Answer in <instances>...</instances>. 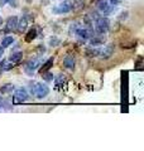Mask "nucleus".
Instances as JSON below:
<instances>
[{
    "label": "nucleus",
    "mask_w": 144,
    "mask_h": 151,
    "mask_svg": "<svg viewBox=\"0 0 144 151\" xmlns=\"http://www.w3.org/2000/svg\"><path fill=\"white\" fill-rule=\"evenodd\" d=\"M109 27H110V20L108 17H99L96 19L95 32L97 33V34H105V33L109 30Z\"/></svg>",
    "instance_id": "obj_1"
},
{
    "label": "nucleus",
    "mask_w": 144,
    "mask_h": 151,
    "mask_svg": "<svg viewBox=\"0 0 144 151\" xmlns=\"http://www.w3.org/2000/svg\"><path fill=\"white\" fill-rule=\"evenodd\" d=\"M73 10V4L71 0H63L60 5L53 8V13L56 14H68Z\"/></svg>",
    "instance_id": "obj_2"
},
{
    "label": "nucleus",
    "mask_w": 144,
    "mask_h": 151,
    "mask_svg": "<svg viewBox=\"0 0 144 151\" xmlns=\"http://www.w3.org/2000/svg\"><path fill=\"white\" fill-rule=\"evenodd\" d=\"M28 97H29V94H28L25 88H17L13 96V103H15V105L23 103L28 100Z\"/></svg>",
    "instance_id": "obj_3"
},
{
    "label": "nucleus",
    "mask_w": 144,
    "mask_h": 151,
    "mask_svg": "<svg viewBox=\"0 0 144 151\" xmlns=\"http://www.w3.org/2000/svg\"><path fill=\"white\" fill-rule=\"evenodd\" d=\"M49 93V87L46 83H37V88H36V96L39 98H44L48 96Z\"/></svg>",
    "instance_id": "obj_4"
},
{
    "label": "nucleus",
    "mask_w": 144,
    "mask_h": 151,
    "mask_svg": "<svg viewBox=\"0 0 144 151\" xmlns=\"http://www.w3.org/2000/svg\"><path fill=\"white\" fill-rule=\"evenodd\" d=\"M17 24H18V17H15V15L9 17L5 23V33H10L13 30H15Z\"/></svg>",
    "instance_id": "obj_5"
},
{
    "label": "nucleus",
    "mask_w": 144,
    "mask_h": 151,
    "mask_svg": "<svg viewBox=\"0 0 144 151\" xmlns=\"http://www.w3.org/2000/svg\"><path fill=\"white\" fill-rule=\"evenodd\" d=\"M114 50H115V45L114 44H108L106 47H104V48L100 50V57H101L103 59H109L110 57L114 54Z\"/></svg>",
    "instance_id": "obj_6"
},
{
    "label": "nucleus",
    "mask_w": 144,
    "mask_h": 151,
    "mask_svg": "<svg viewBox=\"0 0 144 151\" xmlns=\"http://www.w3.org/2000/svg\"><path fill=\"white\" fill-rule=\"evenodd\" d=\"M39 65H41V60L39 59H31L29 60V62H28L27 63V65H25V68H24V69H25V72L28 73V74H33V73H34V70L38 68V67H39Z\"/></svg>",
    "instance_id": "obj_7"
},
{
    "label": "nucleus",
    "mask_w": 144,
    "mask_h": 151,
    "mask_svg": "<svg viewBox=\"0 0 144 151\" xmlns=\"http://www.w3.org/2000/svg\"><path fill=\"white\" fill-rule=\"evenodd\" d=\"M105 40H106V38L104 37V34H97V35H92L89 39L90 44L92 47H99V45H103L105 43Z\"/></svg>",
    "instance_id": "obj_8"
},
{
    "label": "nucleus",
    "mask_w": 144,
    "mask_h": 151,
    "mask_svg": "<svg viewBox=\"0 0 144 151\" xmlns=\"http://www.w3.org/2000/svg\"><path fill=\"white\" fill-rule=\"evenodd\" d=\"M75 64H76V60H75V57L73 55H66L65 59H63V65L67 69H73L75 68Z\"/></svg>",
    "instance_id": "obj_9"
},
{
    "label": "nucleus",
    "mask_w": 144,
    "mask_h": 151,
    "mask_svg": "<svg viewBox=\"0 0 144 151\" xmlns=\"http://www.w3.org/2000/svg\"><path fill=\"white\" fill-rule=\"evenodd\" d=\"M27 27H28V19L25 17H22L20 19H18V24H17V29L23 33V32H25L27 29Z\"/></svg>",
    "instance_id": "obj_10"
},
{
    "label": "nucleus",
    "mask_w": 144,
    "mask_h": 151,
    "mask_svg": "<svg viewBox=\"0 0 144 151\" xmlns=\"http://www.w3.org/2000/svg\"><path fill=\"white\" fill-rule=\"evenodd\" d=\"M66 84V76L65 74H58L57 77L55 78V87L57 89L62 88Z\"/></svg>",
    "instance_id": "obj_11"
},
{
    "label": "nucleus",
    "mask_w": 144,
    "mask_h": 151,
    "mask_svg": "<svg viewBox=\"0 0 144 151\" xmlns=\"http://www.w3.org/2000/svg\"><path fill=\"white\" fill-rule=\"evenodd\" d=\"M53 62H55V59H53V57H51V58H48L44 63H43V65L39 68V73L42 74V73H44V72H47V70H49L51 69V67L53 65Z\"/></svg>",
    "instance_id": "obj_12"
},
{
    "label": "nucleus",
    "mask_w": 144,
    "mask_h": 151,
    "mask_svg": "<svg viewBox=\"0 0 144 151\" xmlns=\"http://www.w3.org/2000/svg\"><path fill=\"white\" fill-rule=\"evenodd\" d=\"M100 50H101V48H99V47H91V48H87L86 49V55L87 57H97L100 54Z\"/></svg>",
    "instance_id": "obj_13"
},
{
    "label": "nucleus",
    "mask_w": 144,
    "mask_h": 151,
    "mask_svg": "<svg viewBox=\"0 0 144 151\" xmlns=\"http://www.w3.org/2000/svg\"><path fill=\"white\" fill-rule=\"evenodd\" d=\"M37 38V29L36 28H31L29 30H28V33H27V35H25V42H33Z\"/></svg>",
    "instance_id": "obj_14"
},
{
    "label": "nucleus",
    "mask_w": 144,
    "mask_h": 151,
    "mask_svg": "<svg viewBox=\"0 0 144 151\" xmlns=\"http://www.w3.org/2000/svg\"><path fill=\"white\" fill-rule=\"evenodd\" d=\"M22 57H23L22 52H13L12 55L9 57V60H10L12 63H17V62H19V60L22 59Z\"/></svg>",
    "instance_id": "obj_15"
},
{
    "label": "nucleus",
    "mask_w": 144,
    "mask_h": 151,
    "mask_svg": "<svg viewBox=\"0 0 144 151\" xmlns=\"http://www.w3.org/2000/svg\"><path fill=\"white\" fill-rule=\"evenodd\" d=\"M13 43H14V38L10 37V35H7V37L3 38V40H1V47H3V48H7V47L12 45Z\"/></svg>",
    "instance_id": "obj_16"
},
{
    "label": "nucleus",
    "mask_w": 144,
    "mask_h": 151,
    "mask_svg": "<svg viewBox=\"0 0 144 151\" xmlns=\"http://www.w3.org/2000/svg\"><path fill=\"white\" fill-rule=\"evenodd\" d=\"M109 5H110V4L106 1V0H99V1H97V9L101 13H104L105 10H106V9L109 8Z\"/></svg>",
    "instance_id": "obj_17"
},
{
    "label": "nucleus",
    "mask_w": 144,
    "mask_h": 151,
    "mask_svg": "<svg viewBox=\"0 0 144 151\" xmlns=\"http://www.w3.org/2000/svg\"><path fill=\"white\" fill-rule=\"evenodd\" d=\"M13 89H14V86L9 83V84H5V86H3L1 88H0V93L1 94H8V93L13 92Z\"/></svg>",
    "instance_id": "obj_18"
},
{
    "label": "nucleus",
    "mask_w": 144,
    "mask_h": 151,
    "mask_svg": "<svg viewBox=\"0 0 144 151\" xmlns=\"http://www.w3.org/2000/svg\"><path fill=\"white\" fill-rule=\"evenodd\" d=\"M72 4H73V9H82L85 6L86 1L85 0H73Z\"/></svg>",
    "instance_id": "obj_19"
},
{
    "label": "nucleus",
    "mask_w": 144,
    "mask_h": 151,
    "mask_svg": "<svg viewBox=\"0 0 144 151\" xmlns=\"http://www.w3.org/2000/svg\"><path fill=\"white\" fill-rule=\"evenodd\" d=\"M60 43H61V39L57 37H52L48 40V45H51V47H57V45H60Z\"/></svg>",
    "instance_id": "obj_20"
},
{
    "label": "nucleus",
    "mask_w": 144,
    "mask_h": 151,
    "mask_svg": "<svg viewBox=\"0 0 144 151\" xmlns=\"http://www.w3.org/2000/svg\"><path fill=\"white\" fill-rule=\"evenodd\" d=\"M80 27V24L77 22H75V23H72V24L70 25V30H68V33H70V35H73L75 33H76V30H77V28Z\"/></svg>",
    "instance_id": "obj_21"
},
{
    "label": "nucleus",
    "mask_w": 144,
    "mask_h": 151,
    "mask_svg": "<svg viewBox=\"0 0 144 151\" xmlns=\"http://www.w3.org/2000/svg\"><path fill=\"white\" fill-rule=\"evenodd\" d=\"M42 74H43L42 77L44 78V81H47V82H51V81H53V74H52L51 72H48V70H47V72L42 73Z\"/></svg>",
    "instance_id": "obj_22"
},
{
    "label": "nucleus",
    "mask_w": 144,
    "mask_h": 151,
    "mask_svg": "<svg viewBox=\"0 0 144 151\" xmlns=\"http://www.w3.org/2000/svg\"><path fill=\"white\" fill-rule=\"evenodd\" d=\"M128 15H129V13L127 10L125 12H121V13H120V15L118 17V19H119L120 22H124V20H127V19H128Z\"/></svg>",
    "instance_id": "obj_23"
},
{
    "label": "nucleus",
    "mask_w": 144,
    "mask_h": 151,
    "mask_svg": "<svg viewBox=\"0 0 144 151\" xmlns=\"http://www.w3.org/2000/svg\"><path fill=\"white\" fill-rule=\"evenodd\" d=\"M36 88H37V82H34V83H31V87H29L31 94H36Z\"/></svg>",
    "instance_id": "obj_24"
},
{
    "label": "nucleus",
    "mask_w": 144,
    "mask_h": 151,
    "mask_svg": "<svg viewBox=\"0 0 144 151\" xmlns=\"http://www.w3.org/2000/svg\"><path fill=\"white\" fill-rule=\"evenodd\" d=\"M121 1L123 0H109V4H111V5H119Z\"/></svg>",
    "instance_id": "obj_25"
},
{
    "label": "nucleus",
    "mask_w": 144,
    "mask_h": 151,
    "mask_svg": "<svg viewBox=\"0 0 144 151\" xmlns=\"http://www.w3.org/2000/svg\"><path fill=\"white\" fill-rule=\"evenodd\" d=\"M8 3L10 4L12 6H14V8H17V6H18V0H9Z\"/></svg>",
    "instance_id": "obj_26"
},
{
    "label": "nucleus",
    "mask_w": 144,
    "mask_h": 151,
    "mask_svg": "<svg viewBox=\"0 0 144 151\" xmlns=\"http://www.w3.org/2000/svg\"><path fill=\"white\" fill-rule=\"evenodd\" d=\"M9 0H0V5H5Z\"/></svg>",
    "instance_id": "obj_27"
},
{
    "label": "nucleus",
    "mask_w": 144,
    "mask_h": 151,
    "mask_svg": "<svg viewBox=\"0 0 144 151\" xmlns=\"http://www.w3.org/2000/svg\"><path fill=\"white\" fill-rule=\"evenodd\" d=\"M1 102H3V101H1V98H0V110L3 108V107H1Z\"/></svg>",
    "instance_id": "obj_28"
},
{
    "label": "nucleus",
    "mask_w": 144,
    "mask_h": 151,
    "mask_svg": "<svg viewBox=\"0 0 144 151\" xmlns=\"http://www.w3.org/2000/svg\"><path fill=\"white\" fill-rule=\"evenodd\" d=\"M25 1H28V3H32V1H33V0H25Z\"/></svg>",
    "instance_id": "obj_29"
},
{
    "label": "nucleus",
    "mask_w": 144,
    "mask_h": 151,
    "mask_svg": "<svg viewBox=\"0 0 144 151\" xmlns=\"http://www.w3.org/2000/svg\"><path fill=\"white\" fill-rule=\"evenodd\" d=\"M0 34H1V29H0Z\"/></svg>",
    "instance_id": "obj_30"
},
{
    "label": "nucleus",
    "mask_w": 144,
    "mask_h": 151,
    "mask_svg": "<svg viewBox=\"0 0 144 151\" xmlns=\"http://www.w3.org/2000/svg\"><path fill=\"white\" fill-rule=\"evenodd\" d=\"M0 57H1V55H0Z\"/></svg>",
    "instance_id": "obj_31"
}]
</instances>
